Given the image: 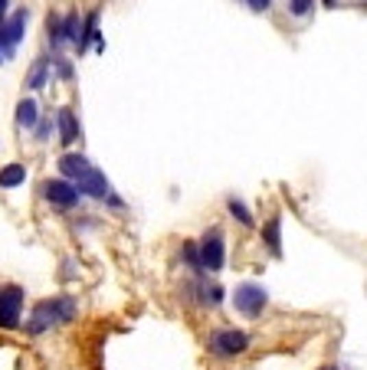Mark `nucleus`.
Segmentation results:
<instances>
[{"mask_svg": "<svg viewBox=\"0 0 367 370\" xmlns=\"http://www.w3.org/2000/svg\"><path fill=\"white\" fill-rule=\"evenodd\" d=\"M88 167H92V164H88L86 154H62V158H59V174L66 180H73V184L86 174Z\"/></svg>", "mask_w": 367, "mask_h": 370, "instance_id": "1a4fd4ad", "label": "nucleus"}, {"mask_svg": "<svg viewBox=\"0 0 367 370\" xmlns=\"http://www.w3.org/2000/svg\"><path fill=\"white\" fill-rule=\"evenodd\" d=\"M7 3H10V0H0V23L7 20Z\"/></svg>", "mask_w": 367, "mask_h": 370, "instance_id": "393cba45", "label": "nucleus"}, {"mask_svg": "<svg viewBox=\"0 0 367 370\" xmlns=\"http://www.w3.org/2000/svg\"><path fill=\"white\" fill-rule=\"evenodd\" d=\"M233 305H236L239 314H246V318H259L263 308L269 305V295H265L263 285H256V282H243V285H236Z\"/></svg>", "mask_w": 367, "mask_h": 370, "instance_id": "7ed1b4c3", "label": "nucleus"}, {"mask_svg": "<svg viewBox=\"0 0 367 370\" xmlns=\"http://www.w3.org/2000/svg\"><path fill=\"white\" fill-rule=\"evenodd\" d=\"M46 75H49V60H46V56H40V60L33 62L29 75H27V86H29V89H43V86H46Z\"/></svg>", "mask_w": 367, "mask_h": 370, "instance_id": "2eb2a0df", "label": "nucleus"}, {"mask_svg": "<svg viewBox=\"0 0 367 370\" xmlns=\"http://www.w3.org/2000/svg\"><path fill=\"white\" fill-rule=\"evenodd\" d=\"M88 43H95V49H105L102 36H99V14H88L82 23V36H79V53H86Z\"/></svg>", "mask_w": 367, "mask_h": 370, "instance_id": "9d476101", "label": "nucleus"}, {"mask_svg": "<svg viewBox=\"0 0 367 370\" xmlns=\"http://www.w3.org/2000/svg\"><path fill=\"white\" fill-rule=\"evenodd\" d=\"M75 190L86 193V197H95V200H108L112 197V187H108V177H105L102 171H95V167H88L82 177L75 180Z\"/></svg>", "mask_w": 367, "mask_h": 370, "instance_id": "6e6552de", "label": "nucleus"}, {"mask_svg": "<svg viewBox=\"0 0 367 370\" xmlns=\"http://www.w3.org/2000/svg\"><path fill=\"white\" fill-rule=\"evenodd\" d=\"M46 30H49V43H53V46L66 43V36H62V20H59L56 14H49V20H46Z\"/></svg>", "mask_w": 367, "mask_h": 370, "instance_id": "a211bd4d", "label": "nucleus"}, {"mask_svg": "<svg viewBox=\"0 0 367 370\" xmlns=\"http://www.w3.org/2000/svg\"><path fill=\"white\" fill-rule=\"evenodd\" d=\"M20 314H23V288L20 285H7L0 288V328L10 331L20 325Z\"/></svg>", "mask_w": 367, "mask_h": 370, "instance_id": "39448f33", "label": "nucleus"}, {"mask_svg": "<svg viewBox=\"0 0 367 370\" xmlns=\"http://www.w3.org/2000/svg\"><path fill=\"white\" fill-rule=\"evenodd\" d=\"M0 62H7V60H3V49H0Z\"/></svg>", "mask_w": 367, "mask_h": 370, "instance_id": "a878e982", "label": "nucleus"}, {"mask_svg": "<svg viewBox=\"0 0 367 370\" xmlns=\"http://www.w3.org/2000/svg\"><path fill=\"white\" fill-rule=\"evenodd\" d=\"M56 121H59V141L62 145H73L75 138H79V121H75V115L69 108H59Z\"/></svg>", "mask_w": 367, "mask_h": 370, "instance_id": "f8f14e48", "label": "nucleus"}, {"mask_svg": "<svg viewBox=\"0 0 367 370\" xmlns=\"http://www.w3.org/2000/svg\"><path fill=\"white\" fill-rule=\"evenodd\" d=\"M263 243L272 256H282V217H269V223L263 226Z\"/></svg>", "mask_w": 367, "mask_h": 370, "instance_id": "9b49d317", "label": "nucleus"}, {"mask_svg": "<svg viewBox=\"0 0 367 370\" xmlns=\"http://www.w3.org/2000/svg\"><path fill=\"white\" fill-rule=\"evenodd\" d=\"M210 351L217 357H236L250 351V334L239 328H220L210 334Z\"/></svg>", "mask_w": 367, "mask_h": 370, "instance_id": "f03ea898", "label": "nucleus"}, {"mask_svg": "<svg viewBox=\"0 0 367 370\" xmlns=\"http://www.w3.org/2000/svg\"><path fill=\"white\" fill-rule=\"evenodd\" d=\"M53 62H56V69H59V75H62V79H69V75H73V66H69L66 60H53Z\"/></svg>", "mask_w": 367, "mask_h": 370, "instance_id": "5701e85b", "label": "nucleus"}, {"mask_svg": "<svg viewBox=\"0 0 367 370\" xmlns=\"http://www.w3.org/2000/svg\"><path fill=\"white\" fill-rule=\"evenodd\" d=\"M27 20H29L27 10H16L14 16H7V20L0 23V49H3V60H10V56H14L16 43L23 40V30H27Z\"/></svg>", "mask_w": 367, "mask_h": 370, "instance_id": "423d86ee", "label": "nucleus"}, {"mask_svg": "<svg viewBox=\"0 0 367 370\" xmlns=\"http://www.w3.org/2000/svg\"><path fill=\"white\" fill-rule=\"evenodd\" d=\"M328 370H335V367H328Z\"/></svg>", "mask_w": 367, "mask_h": 370, "instance_id": "cd10ccee", "label": "nucleus"}, {"mask_svg": "<svg viewBox=\"0 0 367 370\" xmlns=\"http://www.w3.org/2000/svg\"><path fill=\"white\" fill-rule=\"evenodd\" d=\"M246 3H250L256 14H263V10H269V3H272V0H246Z\"/></svg>", "mask_w": 367, "mask_h": 370, "instance_id": "b1692460", "label": "nucleus"}, {"mask_svg": "<svg viewBox=\"0 0 367 370\" xmlns=\"http://www.w3.org/2000/svg\"><path fill=\"white\" fill-rule=\"evenodd\" d=\"M27 180V167L23 164H7V167H0V187L3 190H14Z\"/></svg>", "mask_w": 367, "mask_h": 370, "instance_id": "4468645a", "label": "nucleus"}, {"mask_svg": "<svg viewBox=\"0 0 367 370\" xmlns=\"http://www.w3.org/2000/svg\"><path fill=\"white\" fill-rule=\"evenodd\" d=\"M289 7H292L295 16H305L311 7H315V0H289Z\"/></svg>", "mask_w": 367, "mask_h": 370, "instance_id": "412c9836", "label": "nucleus"}, {"mask_svg": "<svg viewBox=\"0 0 367 370\" xmlns=\"http://www.w3.org/2000/svg\"><path fill=\"white\" fill-rule=\"evenodd\" d=\"M223 262H226L223 230L220 226H213V230H206L204 239H200V269H206V272H220Z\"/></svg>", "mask_w": 367, "mask_h": 370, "instance_id": "20e7f679", "label": "nucleus"}, {"mask_svg": "<svg viewBox=\"0 0 367 370\" xmlns=\"http://www.w3.org/2000/svg\"><path fill=\"white\" fill-rule=\"evenodd\" d=\"M184 259H187L193 269H200V246H193V243H184Z\"/></svg>", "mask_w": 367, "mask_h": 370, "instance_id": "aec40b11", "label": "nucleus"}, {"mask_svg": "<svg viewBox=\"0 0 367 370\" xmlns=\"http://www.w3.org/2000/svg\"><path fill=\"white\" fill-rule=\"evenodd\" d=\"M204 301H206V305H220V301H223V288H220V285H204Z\"/></svg>", "mask_w": 367, "mask_h": 370, "instance_id": "6ab92c4d", "label": "nucleus"}, {"mask_svg": "<svg viewBox=\"0 0 367 370\" xmlns=\"http://www.w3.org/2000/svg\"><path fill=\"white\" fill-rule=\"evenodd\" d=\"M16 125L20 128H36L40 125V105L33 102V99H23V102L16 105Z\"/></svg>", "mask_w": 367, "mask_h": 370, "instance_id": "ddd939ff", "label": "nucleus"}, {"mask_svg": "<svg viewBox=\"0 0 367 370\" xmlns=\"http://www.w3.org/2000/svg\"><path fill=\"white\" fill-rule=\"evenodd\" d=\"M73 318H75V301L69 295L46 298V301H40V305L33 308L27 331L29 334H43V331H49L53 325H66V321H73Z\"/></svg>", "mask_w": 367, "mask_h": 370, "instance_id": "f257e3e1", "label": "nucleus"}, {"mask_svg": "<svg viewBox=\"0 0 367 370\" xmlns=\"http://www.w3.org/2000/svg\"><path fill=\"white\" fill-rule=\"evenodd\" d=\"M226 210H230V217H233V220H239L243 226H252V213L246 210V204H243V200L230 197V200H226Z\"/></svg>", "mask_w": 367, "mask_h": 370, "instance_id": "dca6fc26", "label": "nucleus"}, {"mask_svg": "<svg viewBox=\"0 0 367 370\" xmlns=\"http://www.w3.org/2000/svg\"><path fill=\"white\" fill-rule=\"evenodd\" d=\"M49 128H53V121H40V125H36V138L46 141V138H49Z\"/></svg>", "mask_w": 367, "mask_h": 370, "instance_id": "4be33fe9", "label": "nucleus"}, {"mask_svg": "<svg viewBox=\"0 0 367 370\" xmlns=\"http://www.w3.org/2000/svg\"><path fill=\"white\" fill-rule=\"evenodd\" d=\"M62 36H66L69 43L79 46V36H82V30H79V16H75V14H69L66 20H62Z\"/></svg>", "mask_w": 367, "mask_h": 370, "instance_id": "f3484780", "label": "nucleus"}, {"mask_svg": "<svg viewBox=\"0 0 367 370\" xmlns=\"http://www.w3.org/2000/svg\"><path fill=\"white\" fill-rule=\"evenodd\" d=\"M43 197L53 204V207H59V210H73L75 204H79V197H82V193L75 190L73 180H46V184H43Z\"/></svg>", "mask_w": 367, "mask_h": 370, "instance_id": "0eeeda50", "label": "nucleus"}, {"mask_svg": "<svg viewBox=\"0 0 367 370\" xmlns=\"http://www.w3.org/2000/svg\"><path fill=\"white\" fill-rule=\"evenodd\" d=\"M324 3H331V0H324Z\"/></svg>", "mask_w": 367, "mask_h": 370, "instance_id": "bb28decb", "label": "nucleus"}]
</instances>
